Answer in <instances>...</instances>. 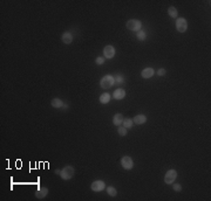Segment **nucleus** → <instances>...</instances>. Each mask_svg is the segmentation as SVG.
<instances>
[{
  "instance_id": "1",
  "label": "nucleus",
  "mask_w": 211,
  "mask_h": 201,
  "mask_svg": "<svg viewBox=\"0 0 211 201\" xmlns=\"http://www.w3.org/2000/svg\"><path fill=\"white\" fill-rule=\"evenodd\" d=\"M74 174H75V170L73 167L72 165H66L65 167L61 170V172H60V178L62 180H71V179L74 177Z\"/></svg>"
},
{
  "instance_id": "2",
  "label": "nucleus",
  "mask_w": 211,
  "mask_h": 201,
  "mask_svg": "<svg viewBox=\"0 0 211 201\" xmlns=\"http://www.w3.org/2000/svg\"><path fill=\"white\" fill-rule=\"evenodd\" d=\"M114 84H115V78H114L113 75H106V76H103V77L101 78L100 81L101 88L105 90L110 89Z\"/></svg>"
},
{
  "instance_id": "3",
  "label": "nucleus",
  "mask_w": 211,
  "mask_h": 201,
  "mask_svg": "<svg viewBox=\"0 0 211 201\" xmlns=\"http://www.w3.org/2000/svg\"><path fill=\"white\" fill-rule=\"evenodd\" d=\"M126 27L129 29V31H131V32H139L142 29V23L137 20V19H130V20H128L127 23H126Z\"/></svg>"
},
{
  "instance_id": "4",
  "label": "nucleus",
  "mask_w": 211,
  "mask_h": 201,
  "mask_svg": "<svg viewBox=\"0 0 211 201\" xmlns=\"http://www.w3.org/2000/svg\"><path fill=\"white\" fill-rule=\"evenodd\" d=\"M177 178V171L176 170H169L166 175H164V183L167 185H171L175 183V180Z\"/></svg>"
},
{
  "instance_id": "5",
  "label": "nucleus",
  "mask_w": 211,
  "mask_h": 201,
  "mask_svg": "<svg viewBox=\"0 0 211 201\" xmlns=\"http://www.w3.org/2000/svg\"><path fill=\"white\" fill-rule=\"evenodd\" d=\"M176 29L179 33H184L188 29V21L184 18H177L176 20Z\"/></svg>"
},
{
  "instance_id": "6",
  "label": "nucleus",
  "mask_w": 211,
  "mask_h": 201,
  "mask_svg": "<svg viewBox=\"0 0 211 201\" xmlns=\"http://www.w3.org/2000/svg\"><path fill=\"white\" fill-rule=\"evenodd\" d=\"M90 188L93 192H96V193H99V192H102V191L106 190V183L105 181H102V180H95L90 185Z\"/></svg>"
},
{
  "instance_id": "7",
  "label": "nucleus",
  "mask_w": 211,
  "mask_h": 201,
  "mask_svg": "<svg viewBox=\"0 0 211 201\" xmlns=\"http://www.w3.org/2000/svg\"><path fill=\"white\" fill-rule=\"evenodd\" d=\"M115 53H116V49H115V47H114V46L108 45L103 48V57L107 59V60L113 59V57L115 56Z\"/></svg>"
},
{
  "instance_id": "8",
  "label": "nucleus",
  "mask_w": 211,
  "mask_h": 201,
  "mask_svg": "<svg viewBox=\"0 0 211 201\" xmlns=\"http://www.w3.org/2000/svg\"><path fill=\"white\" fill-rule=\"evenodd\" d=\"M121 166H122L124 170H131L134 167V160L131 159V157L129 156H123L121 158Z\"/></svg>"
},
{
  "instance_id": "9",
  "label": "nucleus",
  "mask_w": 211,
  "mask_h": 201,
  "mask_svg": "<svg viewBox=\"0 0 211 201\" xmlns=\"http://www.w3.org/2000/svg\"><path fill=\"white\" fill-rule=\"evenodd\" d=\"M48 188L47 187H39L38 190L35 191V198L37 199H45L46 196H47V194H48Z\"/></svg>"
},
{
  "instance_id": "10",
  "label": "nucleus",
  "mask_w": 211,
  "mask_h": 201,
  "mask_svg": "<svg viewBox=\"0 0 211 201\" xmlns=\"http://www.w3.org/2000/svg\"><path fill=\"white\" fill-rule=\"evenodd\" d=\"M61 41L65 45H71L73 42V35L71 32H63L61 35Z\"/></svg>"
},
{
  "instance_id": "11",
  "label": "nucleus",
  "mask_w": 211,
  "mask_h": 201,
  "mask_svg": "<svg viewBox=\"0 0 211 201\" xmlns=\"http://www.w3.org/2000/svg\"><path fill=\"white\" fill-rule=\"evenodd\" d=\"M113 97L115 98L116 100H121L126 97V90L122 89V88H118L116 89L114 92H113Z\"/></svg>"
},
{
  "instance_id": "12",
  "label": "nucleus",
  "mask_w": 211,
  "mask_h": 201,
  "mask_svg": "<svg viewBox=\"0 0 211 201\" xmlns=\"http://www.w3.org/2000/svg\"><path fill=\"white\" fill-rule=\"evenodd\" d=\"M155 75V70H154V68H144L142 72H141V76L143 78H150V77H153Z\"/></svg>"
},
{
  "instance_id": "13",
  "label": "nucleus",
  "mask_w": 211,
  "mask_h": 201,
  "mask_svg": "<svg viewBox=\"0 0 211 201\" xmlns=\"http://www.w3.org/2000/svg\"><path fill=\"white\" fill-rule=\"evenodd\" d=\"M123 119H124V117H123L122 113H115L113 116V124L116 126H121L123 123Z\"/></svg>"
},
{
  "instance_id": "14",
  "label": "nucleus",
  "mask_w": 211,
  "mask_h": 201,
  "mask_svg": "<svg viewBox=\"0 0 211 201\" xmlns=\"http://www.w3.org/2000/svg\"><path fill=\"white\" fill-rule=\"evenodd\" d=\"M133 122L135 124H137V125H142V124L147 123V116H144V115H136L134 117Z\"/></svg>"
},
{
  "instance_id": "15",
  "label": "nucleus",
  "mask_w": 211,
  "mask_h": 201,
  "mask_svg": "<svg viewBox=\"0 0 211 201\" xmlns=\"http://www.w3.org/2000/svg\"><path fill=\"white\" fill-rule=\"evenodd\" d=\"M50 105L53 108H55V109H62V106L65 104H63V100H60V98H53L50 100Z\"/></svg>"
},
{
  "instance_id": "16",
  "label": "nucleus",
  "mask_w": 211,
  "mask_h": 201,
  "mask_svg": "<svg viewBox=\"0 0 211 201\" xmlns=\"http://www.w3.org/2000/svg\"><path fill=\"white\" fill-rule=\"evenodd\" d=\"M110 98H111V96L109 95L108 92H103V94L100 96L99 100H100V103H102V104H108V103L110 102Z\"/></svg>"
},
{
  "instance_id": "17",
  "label": "nucleus",
  "mask_w": 211,
  "mask_h": 201,
  "mask_svg": "<svg viewBox=\"0 0 211 201\" xmlns=\"http://www.w3.org/2000/svg\"><path fill=\"white\" fill-rule=\"evenodd\" d=\"M168 14H169V17L171 18H176L178 15V12L176 10V7H174V6H169L168 7Z\"/></svg>"
},
{
  "instance_id": "18",
  "label": "nucleus",
  "mask_w": 211,
  "mask_h": 201,
  "mask_svg": "<svg viewBox=\"0 0 211 201\" xmlns=\"http://www.w3.org/2000/svg\"><path fill=\"white\" fill-rule=\"evenodd\" d=\"M134 125V122L131 118H124L123 119V123H122V126H124L126 129H131Z\"/></svg>"
},
{
  "instance_id": "19",
  "label": "nucleus",
  "mask_w": 211,
  "mask_h": 201,
  "mask_svg": "<svg viewBox=\"0 0 211 201\" xmlns=\"http://www.w3.org/2000/svg\"><path fill=\"white\" fill-rule=\"evenodd\" d=\"M106 190H107V194L110 196H116L117 195V190L115 187H113V186H108V187H106Z\"/></svg>"
},
{
  "instance_id": "20",
  "label": "nucleus",
  "mask_w": 211,
  "mask_h": 201,
  "mask_svg": "<svg viewBox=\"0 0 211 201\" xmlns=\"http://www.w3.org/2000/svg\"><path fill=\"white\" fill-rule=\"evenodd\" d=\"M136 38L140 40V41H144L147 39V33H145L143 29H141L139 32H136Z\"/></svg>"
},
{
  "instance_id": "21",
  "label": "nucleus",
  "mask_w": 211,
  "mask_h": 201,
  "mask_svg": "<svg viewBox=\"0 0 211 201\" xmlns=\"http://www.w3.org/2000/svg\"><path fill=\"white\" fill-rule=\"evenodd\" d=\"M128 129H126L124 126H117V133L120 134L121 137H124V136H127Z\"/></svg>"
},
{
  "instance_id": "22",
  "label": "nucleus",
  "mask_w": 211,
  "mask_h": 201,
  "mask_svg": "<svg viewBox=\"0 0 211 201\" xmlns=\"http://www.w3.org/2000/svg\"><path fill=\"white\" fill-rule=\"evenodd\" d=\"M114 78H115V83H116V84L124 83V77H123L122 75H120V74L115 75V76H114Z\"/></svg>"
},
{
  "instance_id": "23",
  "label": "nucleus",
  "mask_w": 211,
  "mask_h": 201,
  "mask_svg": "<svg viewBox=\"0 0 211 201\" xmlns=\"http://www.w3.org/2000/svg\"><path fill=\"white\" fill-rule=\"evenodd\" d=\"M105 57L103 56H97L96 59H95V63L97 64V66H101V64H103L105 63Z\"/></svg>"
},
{
  "instance_id": "24",
  "label": "nucleus",
  "mask_w": 211,
  "mask_h": 201,
  "mask_svg": "<svg viewBox=\"0 0 211 201\" xmlns=\"http://www.w3.org/2000/svg\"><path fill=\"white\" fill-rule=\"evenodd\" d=\"M171 185H172V188H174L175 192H181V191H182V186H181V184H171Z\"/></svg>"
},
{
  "instance_id": "25",
  "label": "nucleus",
  "mask_w": 211,
  "mask_h": 201,
  "mask_svg": "<svg viewBox=\"0 0 211 201\" xmlns=\"http://www.w3.org/2000/svg\"><path fill=\"white\" fill-rule=\"evenodd\" d=\"M166 74H167V72H166V69H164V68H161V69H158V70H157V75H158V76H164Z\"/></svg>"
},
{
  "instance_id": "26",
  "label": "nucleus",
  "mask_w": 211,
  "mask_h": 201,
  "mask_svg": "<svg viewBox=\"0 0 211 201\" xmlns=\"http://www.w3.org/2000/svg\"><path fill=\"white\" fill-rule=\"evenodd\" d=\"M54 172H55V174H60V172H61V170H58V168H56V170L54 171Z\"/></svg>"
}]
</instances>
